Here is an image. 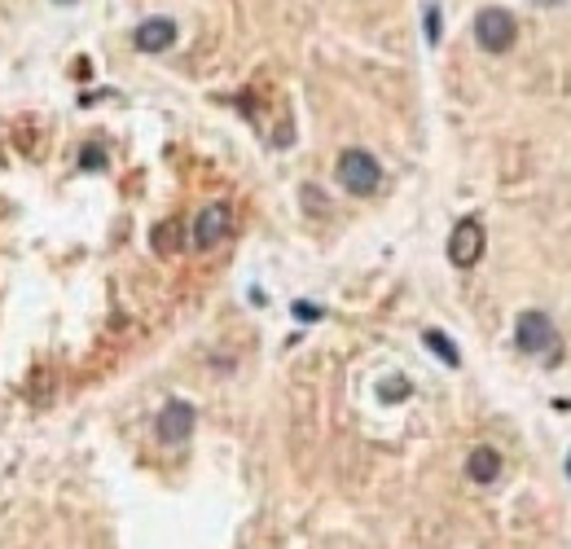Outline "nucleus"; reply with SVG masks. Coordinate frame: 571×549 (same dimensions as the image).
I'll list each match as a JSON object with an SVG mask.
<instances>
[{
  "mask_svg": "<svg viewBox=\"0 0 571 549\" xmlns=\"http://www.w3.org/2000/svg\"><path fill=\"white\" fill-rule=\"evenodd\" d=\"M339 185L357 198H369L378 185H382V167L369 150H348L339 158Z\"/></svg>",
  "mask_w": 571,
  "mask_h": 549,
  "instance_id": "f257e3e1",
  "label": "nucleus"
},
{
  "mask_svg": "<svg viewBox=\"0 0 571 549\" xmlns=\"http://www.w3.org/2000/svg\"><path fill=\"white\" fill-rule=\"evenodd\" d=\"M474 40L483 45L488 53H506L515 40H519V22L510 9H483L474 18Z\"/></svg>",
  "mask_w": 571,
  "mask_h": 549,
  "instance_id": "f03ea898",
  "label": "nucleus"
},
{
  "mask_svg": "<svg viewBox=\"0 0 571 549\" xmlns=\"http://www.w3.org/2000/svg\"><path fill=\"white\" fill-rule=\"evenodd\" d=\"M229 229H233V211H229V202H211V207L198 211L189 242H194L198 250H211V247H220V242L229 238Z\"/></svg>",
  "mask_w": 571,
  "mask_h": 549,
  "instance_id": "7ed1b4c3",
  "label": "nucleus"
},
{
  "mask_svg": "<svg viewBox=\"0 0 571 549\" xmlns=\"http://www.w3.org/2000/svg\"><path fill=\"white\" fill-rule=\"evenodd\" d=\"M483 247H488L483 224H479L474 215L458 220V229H453V238H449V259H453L458 268H474V264L483 259Z\"/></svg>",
  "mask_w": 571,
  "mask_h": 549,
  "instance_id": "20e7f679",
  "label": "nucleus"
},
{
  "mask_svg": "<svg viewBox=\"0 0 571 549\" xmlns=\"http://www.w3.org/2000/svg\"><path fill=\"white\" fill-rule=\"evenodd\" d=\"M155 435L163 444H185V440L194 435V404H189V400H167V404L158 409Z\"/></svg>",
  "mask_w": 571,
  "mask_h": 549,
  "instance_id": "39448f33",
  "label": "nucleus"
},
{
  "mask_svg": "<svg viewBox=\"0 0 571 549\" xmlns=\"http://www.w3.org/2000/svg\"><path fill=\"white\" fill-rule=\"evenodd\" d=\"M554 321L545 317V312H523L519 317V325H515V343H519V351H527V356H541V351H550L554 348Z\"/></svg>",
  "mask_w": 571,
  "mask_h": 549,
  "instance_id": "423d86ee",
  "label": "nucleus"
},
{
  "mask_svg": "<svg viewBox=\"0 0 571 549\" xmlns=\"http://www.w3.org/2000/svg\"><path fill=\"white\" fill-rule=\"evenodd\" d=\"M132 45L141 53H163L176 45V22L172 18H146L137 31H132Z\"/></svg>",
  "mask_w": 571,
  "mask_h": 549,
  "instance_id": "0eeeda50",
  "label": "nucleus"
},
{
  "mask_svg": "<svg viewBox=\"0 0 571 549\" xmlns=\"http://www.w3.org/2000/svg\"><path fill=\"white\" fill-rule=\"evenodd\" d=\"M466 475H470V484H497V475H501V452L488 449V444L470 449Z\"/></svg>",
  "mask_w": 571,
  "mask_h": 549,
  "instance_id": "6e6552de",
  "label": "nucleus"
},
{
  "mask_svg": "<svg viewBox=\"0 0 571 549\" xmlns=\"http://www.w3.org/2000/svg\"><path fill=\"white\" fill-rule=\"evenodd\" d=\"M422 343L435 351V356H440V360H444L449 369H458V365H462V351L453 348V343H449V339H444L440 330H426V334H422Z\"/></svg>",
  "mask_w": 571,
  "mask_h": 549,
  "instance_id": "1a4fd4ad",
  "label": "nucleus"
},
{
  "mask_svg": "<svg viewBox=\"0 0 571 549\" xmlns=\"http://www.w3.org/2000/svg\"><path fill=\"white\" fill-rule=\"evenodd\" d=\"M176 242H181V229H176L172 220L155 229V250H163V255H167V250H176Z\"/></svg>",
  "mask_w": 571,
  "mask_h": 549,
  "instance_id": "9d476101",
  "label": "nucleus"
},
{
  "mask_svg": "<svg viewBox=\"0 0 571 549\" xmlns=\"http://www.w3.org/2000/svg\"><path fill=\"white\" fill-rule=\"evenodd\" d=\"M378 396H382V404H391V400L409 396V378H387V383L378 387Z\"/></svg>",
  "mask_w": 571,
  "mask_h": 549,
  "instance_id": "9b49d317",
  "label": "nucleus"
},
{
  "mask_svg": "<svg viewBox=\"0 0 571 549\" xmlns=\"http://www.w3.org/2000/svg\"><path fill=\"white\" fill-rule=\"evenodd\" d=\"M426 40L440 45V9L435 4H426Z\"/></svg>",
  "mask_w": 571,
  "mask_h": 549,
  "instance_id": "f8f14e48",
  "label": "nucleus"
},
{
  "mask_svg": "<svg viewBox=\"0 0 571 549\" xmlns=\"http://www.w3.org/2000/svg\"><path fill=\"white\" fill-rule=\"evenodd\" d=\"M295 317H299V321H316V317H321V308H312V303H295Z\"/></svg>",
  "mask_w": 571,
  "mask_h": 549,
  "instance_id": "ddd939ff",
  "label": "nucleus"
},
{
  "mask_svg": "<svg viewBox=\"0 0 571 549\" xmlns=\"http://www.w3.org/2000/svg\"><path fill=\"white\" fill-rule=\"evenodd\" d=\"M80 163H84V167H102L105 154L102 150H84V154H80Z\"/></svg>",
  "mask_w": 571,
  "mask_h": 549,
  "instance_id": "4468645a",
  "label": "nucleus"
},
{
  "mask_svg": "<svg viewBox=\"0 0 571 549\" xmlns=\"http://www.w3.org/2000/svg\"><path fill=\"white\" fill-rule=\"evenodd\" d=\"M53 4H75V0H53Z\"/></svg>",
  "mask_w": 571,
  "mask_h": 549,
  "instance_id": "2eb2a0df",
  "label": "nucleus"
},
{
  "mask_svg": "<svg viewBox=\"0 0 571 549\" xmlns=\"http://www.w3.org/2000/svg\"><path fill=\"white\" fill-rule=\"evenodd\" d=\"M567 475H571V457H567Z\"/></svg>",
  "mask_w": 571,
  "mask_h": 549,
  "instance_id": "dca6fc26",
  "label": "nucleus"
}]
</instances>
